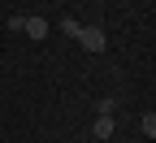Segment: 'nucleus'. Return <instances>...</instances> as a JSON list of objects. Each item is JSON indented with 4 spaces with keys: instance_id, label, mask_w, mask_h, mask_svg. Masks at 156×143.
I'll use <instances>...</instances> for the list:
<instances>
[{
    "instance_id": "20e7f679",
    "label": "nucleus",
    "mask_w": 156,
    "mask_h": 143,
    "mask_svg": "<svg viewBox=\"0 0 156 143\" xmlns=\"http://www.w3.org/2000/svg\"><path fill=\"white\" fill-rule=\"evenodd\" d=\"M139 126H143V134L152 139V134H156V113H143V117H139Z\"/></svg>"
},
{
    "instance_id": "f03ea898",
    "label": "nucleus",
    "mask_w": 156,
    "mask_h": 143,
    "mask_svg": "<svg viewBox=\"0 0 156 143\" xmlns=\"http://www.w3.org/2000/svg\"><path fill=\"white\" fill-rule=\"evenodd\" d=\"M113 130H117V117H95V126H91L95 139H113Z\"/></svg>"
},
{
    "instance_id": "7ed1b4c3",
    "label": "nucleus",
    "mask_w": 156,
    "mask_h": 143,
    "mask_svg": "<svg viewBox=\"0 0 156 143\" xmlns=\"http://www.w3.org/2000/svg\"><path fill=\"white\" fill-rule=\"evenodd\" d=\"M22 30H26L30 39H48V22H44V17H26V22H22Z\"/></svg>"
},
{
    "instance_id": "423d86ee",
    "label": "nucleus",
    "mask_w": 156,
    "mask_h": 143,
    "mask_svg": "<svg viewBox=\"0 0 156 143\" xmlns=\"http://www.w3.org/2000/svg\"><path fill=\"white\" fill-rule=\"evenodd\" d=\"M61 30H65L69 39H78V30H83V26H78V22H74V17H61Z\"/></svg>"
},
{
    "instance_id": "39448f33",
    "label": "nucleus",
    "mask_w": 156,
    "mask_h": 143,
    "mask_svg": "<svg viewBox=\"0 0 156 143\" xmlns=\"http://www.w3.org/2000/svg\"><path fill=\"white\" fill-rule=\"evenodd\" d=\"M113 109H117V104H113V100H108V95H104V100H100V104H95V117H113Z\"/></svg>"
},
{
    "instance_id": "f257e3e1",
    "label": "nucleus",
    "mask_w": 156,
    "mask_h": 143,
    "mask_svg": "<svg viewBox=\"0 0 156 143\" xmlns=\"http://www.w3.org/2000/svg\"><path fill=\"white\" fill-rule=\"evenodd\" d=\"M78 44H83L87 52H104V48H108V39H104L100 26H83V30H78Z\"/></svg>"
}]
</instances>
